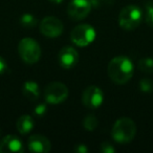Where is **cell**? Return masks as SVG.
<instances>
[{"mask_svg":"<svg viewBox=\"0 0 153 153\" xmlns=\"http://www.w3.org/2000/svg\"><path fill=\"white\" fill-rule=\"evenodd\" d=\"M76 152H78V153H86L88 151V149H87V147L85 146V145H83V144H80V145H78V146L76 147Z\"/></svg>","mask_w":153,"mask_h":153,"instance_id":"cell-23","label":"cell"},{"mask_svg":"<svg viewBox=\"0 0 153 153\" xmlns=\"http://www.w3.org/2000/svg\"><path fill=\"white\" fill-rule=\"evenodd\" d=\"M137 66L143 72L152 74L153 72V59H151V58H144V59L138 61Z\"/></svg>","mask_w":153,"mask_h":153,"instance_id":"cell-15","label":"cell"},{"mask_svg":"<svg viewBox=\"0 0 153 153\" xmlns=\"http://www.w3.org/2000/svg\"><path fill=\"white\" fill-rule=\"evenodd\" d=\"M140 88L143 92H151L153 90V82L149 79L140 80Z\"/></svg>","mask_w":153,"mask_h":153,"instance_id":"cell-19","label":"cell"},{"mask_svg":"<svg viewBox=\"0 0 153 153\" xmlns=\"http://www.w3.org/2000/svg\"><path fill=\"white\" fill-rule=\"evenodd\" d=\"M7 69V64L2 57H0V74H2Z\"/></svg>","mask_w":153,"mask_h":153,"instance_id":"cell-22","label":"cell"},{"mask_svg":"<svg viewBox=\"0 0 153 153\" xmlns=\"http://www.w3.org/2000/svg\"><path fill=\"white\" fill-rule=\"evenodd\" d=\"M20 23H21V25L24 26V27L32 28V27H34V26H36L37 20L33 15H30V14H24V15L21 17V19H20Z\"/></svg>","mask_w":153,"mask_h":153,"instance_id":"cell-17","label":"cell"},{"mask_svg":"<svg viewBox=\"0 0 153 153\" xmlns=\"http://www.w3.org/2000/svg\"><path fill=\"white\" fill-rule=\"evenodd\" d=\"M51 1H53V2H55V3H60V2H62L63 0H51Z\"/></svg>","mask_w":153,"mask_h":153,"instance_id":"cell-24","label":"cell"},{"mask_svg":"<svg viewBox=\"0 0 153 153\" xmlns=\"http://www.w3.org/2000/svg\"><path fill=\"white\" fill-rule=\"evenodd\" d=\"M101 151H102L103 153H113L115 151V149L113 148L111 144L105 142L101 145Z\"/></svg>","mask_w":153,"mask_h":153,"instance_id":"cell-20","label":"cell"},{"mask_svg":"<svg viewBox=\"0 0 153 153\" xmlns=\"http://www.w3.org/2000/svg\"><path fill=\"white\" fill-rule=\"evenodd\" d=\"M83 125L86 130H88V131H94L97 128V126H98V120H97V117H94V114H88L87 117L84 119Z\"/></svg>","mask_w":153,"mask_h":153,"instance_id":"cell-16","label":"cell"},{"mask_svg":"<svg viewBox=\"0 0 153 153\" xmlns=\"http://www.w3.org/2000/svg\"><path fill=\"white\" fill-rule=\"evenodd\" d=\"M103 100H104V94L98 86H88L82 94V102L89 109H96L100 107Z\"/></svg>","mask_w":153,"mask_h":153,"instance_id":"cell-9","label":"cell"},{"mask_svg":"<svg viewBox=\"0 0 153 153\" xmlns=\"http://www.w3.org/2000/svg\"><path fill=\"white\" fill-rule=\"evenodd\" d=\"M40 32L47 38H57L63 33V23L58 18L48 16L40 22Z\"/></svg>","mask_w":153,"mask_h":153,"instance_id":"cell-7","label":"cell"},{"mask_svg":"<svg viewBox=\"0 0 153 153\" xmlns=\"http://www.w3.org/2000/svg\"><path fill=\"white\" fill-rule=\"evenodd\" d=\"M145 21L150 27H153V3H147L145 7Z\"/></svg>","mask_w":153,"mask_h":153,"instance_id":"cell-18","label":"cell"},{"mask_svg":"<svg viewBox=\"0 0 153 153\" xmlns=\"http://www.w3.org/2000/svg\"><path fill=\"white\" fill-rule=\"evenodd\" d=\"M27 146L30 151L32 152L46 153L49 152L51 149V142L44 135H41V134H34V135L30 136Z\"/></svg>","mask_w":153,"mask_h":153,"instance_id":"cell-12","label":"cell"},{"mask_svg":"<svg viewBox=\"0 0 153 153\" xmlns=\"http://www.w3.org/2000/svg\"><path fill=\"white\" fill-rule=\"evenodd\" d=\"M45 111H46V106H45L44 104L38 105V106H36V108H35V113H36L38 117H42L45 113Z\"/></svg>","mask_w":153,"mask_h":153,"instance_id":"cell-21","label":"cell"},{"mask_svg":"<svg viewBox=\"0 0 153 153\" xmlns=\"http://www.w3.org/2000/svg\"><path fill=\"white\" fill-rule=\"evenodd\" d=\"M133 63L124 56L115 57L109 62L107 71L108 76L114 83L123 85L130 81L133 76Z\"/></svg>","mask_w":153,"mask_h":153,"instance_id":"cell-1","label":"cell"},{"mask_svg":"<svg viewBox=\"0 0 153 153\" xmlns=\"http://www.w3.org/2000/svg\"><path fill=\"white\" fill-rule=\"evenodd\" d=\"M96 39V30L89 24H80L70 33V40L80 47L89 45Z\"/></svg>","mask_w":153,"mask_h":153,"instance_id":"cell-5","label":"cell"},{"mask_svg":"<svg viewBox=\"0 0 153 153\" xmlns=\"http://www.w3.org/2000/svg\"><path fill=\"white\" fill-rule=\"evenodd\" d=\"M0 152L1 153H20L23 152V145L18 136L7 135L0 143Z\"/></svg>","mask_w":153,"mask_h":153,"instance_id":"cell-11","label":"cell"},{"mask_svg":"<svg viewBox=\"0 0 153 153\" xmlns=\"http://www.w3.org/2000/svg\"><path fill=\"white\" fill-rule=\"evenodd\" d=\"M59 63L62 68L64 69H70L72 68L79 61V53L74 47L71 46H64L59 51Z\"/></svg>","mask_w":153,"mask_h":153,"instance_id":"cell-10","label":"cell"},{"mask_svg":"<svg viewBox=\"0 0 153 153\" xmlns=\"http://www.w3.org/2000/svg\"><path fill=\"white\" fill-rule=\"evenodd\" d=\"M18 53L23 62L27 64H35L41 57V47L34 39L24 38L18 44Z\"/></svg>","mask_w":153,"mask_h":153,"instance_id":"cell-4","label":"cell"},{"mask_svg":"<svg viewBox=\"0 0 153 153\" xmlns=\"http://www.w3.org/2000/svg\"><path fill=\"white\" fill-rule=\"evenodd\" d=\"M0 135H1V130H0Z\"/></svg>","mask_w":153,"mask_h":153,"instance_id":"cell-25","label":"cell"},{"mask_svg":"<svg viewBox=\"0 0 153 153\" xmlns=\"http://www.w3.org/2000/svg\"><path fill=\"white\" fill-rule=\"evenodd\" d=\"M68 88L63 83L53 82L44 88V99L48 104H61L68 98Z\"/></svg>","mask_w":153,"mask_h":153,"instance_id":"cell-6","label":"cell"},{"mask_svg":"<svg viewBox=\"0 0 153 153\" xmlns=\"http://www.w3.org/2000/svg\"><path fill=\"white\" fill-rule=\"evenodd\" d=\"M35 126V121L30 115L24 114L18 119L17 121V130L21 134H27L33 130Z\"/></svg>","mask_w":153,"mask_h":153,"instance_id":"cell-14","label":"cell"},{"mask_svg":"<svg viewBox=\"0 0 153 153\" xmlns=\"http://www.w3.org/2000/svg\"><path fill=\"white\" fill-rule=\"evenodd\" d=\"M22 92L32 102L37 101L40 97V88H39L38 84L34 81L25 82L23 84V87H22Z\"/></svg>","mask_w":153,"mask_h":153,"instance_id":"cell-13","label":"cell"},{"mask_svg":"<svg viewBox=\"0 0 153 153\" xmlns=\"http://www.w3.org/2000/svg\"><path fill=\"white\" fill-rule=\"evenodd\" d=\"M91 7L89 0H71L67 7V13L74 20H82L88 16Z\"/></svg>","mask_w":153,"mask_h":153,"instance_id":"cell-8","label":"cell"},{"mask_svg":"<svg viewBox=\"0 0 153 153\" xmlns=\"http://www.w3.org/2000/svg\"><path fill=\"white\" fill-rule=\"evenodd\" d=\"M143 20V12L136 5H127L119 15V24L125 30H133Z\"/></svg>","mask_w":153,"mask_h":153,"instance_id":"cell-3","label":"cell"},{"mask_svg":"<svg viewBox=\"0 0 153 153\" xmlns=\"http://www.w3.org/2000/svg\"><path fill=\"white\" fill-rule=\"evenodd\" d=\"M136 134V125L129 117H121L114 123L111 130V136L117 143L127 144L131 142Z\"/></svg>","mask_w":153,"mask_h":153,"instance_id":"cell-2","label":"cell"}]
</instances>
